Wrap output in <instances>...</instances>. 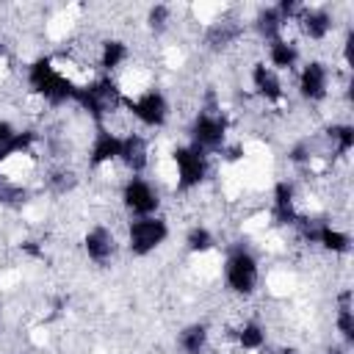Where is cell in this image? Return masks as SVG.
Listing matches in <instances>:
<instances>
[{"label":"cell","instance_id":"9c48e42d","mask_svg":"<svg viewBox=\"0 0 354 354\" xmlns=\"http://www.w3.org/2000/svg\"><path fill=\"white\" fill-rule=\"evenodd\" d=\"M119 160L133 169V171H141L147 166V141L141 136H124L122 138V149H119Z\"/></svg>","mask_w":354,"mask_h":354},{"label":"cell","instance_id":"5bb4252c","mask_svg":"<svg viewBox=\"0 0 354 354\" xmlns=\"http://www.w3.org/2000/svg\"><path fill=\"white\" fill-rule=\"evenodd\" d=\"M337 329L351 343L354 340V318H351V290H343L337 299Z\"/></svg>","mask_w":354,"mask_h":354},{"label":"cell","instance_id":"ffe728a7","mask_svg":"<svg viewBox=\"0 0 354 354\" xmlns=\"http://www.w3.org/2000/svg\"><path fill=\"white\" fill-rule=\"evenodd\" d=\"M326 354H343V351H340V348H329Z\"/></svg>","mask_w":354,"mask_h":354},{"label":"cell","instance_id":"30bf717a","mask_svg":"<svg viewBox=\"0 0 354 354\" xmlns=\"http://www.w3.org/2000/svg\"><path fill=\"white\" fill-rule=\"evenodd\" d=\"M119 149H122V136L108 133V130H100L97 138H94V147H91V163L100 166V163L116 160L119 158Z\"/></svg>","mask_w":354,"mask_h":354},{"label":"cell","instance_id":"ac0fdd59","mask_svg":"<svg viewBox=\"0 0 354 354\" xmlns=\"http://www.w3.org/2000/svg\"><path fill=\"white\" fill-rule=\"evenodd\" d=\"M210 243H213V235H210L205 227H194V230L188 232V249H191V252H207Z\"/></svg>","mask_w":354,"mask_h":354},{"label":"cell","instance_id":"8992f818","mask_svg":"<svg viewBox=\"0 0 354 354\" xmlns=\"http://www.w3.org/2000/svg\"><path fill=\"white\" fill-rule=\"evenodd\" d=\"M124 205L133 213H138V216H149L158 207V194L152 191L149 183H144V180L136 177V180H130L124 185Z\"/></svg>","mask_w":354,"mask_h":354},{"label":"cell","instance_id":"e0dca14e","mask_svg":"<svg viewBox=\"0 0 354 354\" xmlns=\"http://www.w3.org/2000/svg\"><path fill=\"white\" fill-rule=\"evenodd\" d=\"M263 340H266V335H263V329H260L257 324H243V326L238 329V343H241V348H260Z\"/></svg>","mask_w":354,"mask_h":354},{"label":"cell","instance_id":"7a4b0ae2","mask_svg":"<svg viewBox=\"0 0 354 354\" xmlns=\"http://www.w3.org/2000/svg\"><path fill=\"white\" fill-rule=\"evenodd\" d=\"M224 144V119L216 113V108L202 111L194 122V147L199 152H213Z\"/></svg>","mask_w":354,"mask_h":354},{"label":"cell","instance_id":"6da1fadb","mask_svg":"<svg viewBox=\"0 0 354 354\" xmlns=\"http://www.w3.org/2000/svg\"><path fill=\"white\" fill-rule=\"evenodd\" d=\"M166 221H160V218H155V216H141V218H136L133 224H130V230H127V241H130V249L136 252V254H147V252H152L158 243H163V238H166Z\"/></svg>","mask_w":354,"mask_h":354},{"label":"cell","instance_id":"3957f363","mask_svg":"<svg viewBox=\"0 0 354 354\" xmlns=\"http://www.w3.org/2000/svg\"><path fill=\"white\" fill-rule=\"evenodd\" d=\"M227 282L235 293H252L257 285V263L249 252H235L224 266Z\"/></svg>","mask_w":354,"mask_h":354},{"label":"cell","instance_id":"277c9868","mask_svg":"<svg viewBox=\"0 0 354 354\" xmlns=\"http://www.w3.org/2000/svg\"><path fill=\"white\" fill-rule=\"evenodd\" d=\"M174 163H177V185L180 188H194L202 183L205 171H207V155L199 152L196 147H183L174 152Z\"/></svg>","mask_w":354,"mask_h":354},{"label":"cell","instance_id":"5b68a950","mask_svg":"<svg viewBox=\"0 0 354 354\" xmlns=\"http://www.w3.org/2000/svg\"><path fill=\"white\" fill-rule=\"evenodd\" d=\"M122 102L130 108V113H133L138 122H144V124H149V127L166 122L169 108H166V100H163L160 91H144L138 100H122Z\"/></svg>","mask_w":354,"mask_h":354},{"label":"cell","instance_id":"8fae6325","mask_svg":"<svg viewBox=\"0 0 354 354\" xmlns=\"http://www.w3.org/2000/svg\"><path fill=\"white\" fill-rule=\"evenodd\" d=\"M252 80H254V88H257L266 100H277V97H282V83H279V77L274 75L271 66L257 64L254 72H252Z\"/></svg>","mask_w":354,"mask_h":354},{"label":"cell","instance_id":"9a60e30c","mask_svg":"<svg viewBox=\"0 0 354 354\" xmlns=\"http://www.w3.org/2000/svg\"><path fill=\"white\" fill-rule=\"evenodd\" d=\"M127 61V47L122 41H105L100 50V64L105 69H119Z\"/></svg>","mask_w":354,"mask_h":354},{"label":"cell","instance_id":"ba28073f","mask_svg":"<svg viewBox=\"0 0 354 354\" xmlns=\"http://www.w3.org/2000/svg\"><path fill=\"white\" fill-rule=\"evenodd\" d=\"M86 252H88V257H91L94 263H108V260L113 257V252H116V238H113V232L105 230V227L88 230V235H86Z\"/></svg>","mask_w":354,"mask_h":354},{"label":"cell","instance_id":"2e32d148","mask_svg":"<svg viewBox=\"0 0 354 354\" xmlns=\"http://www.w3.org/2000/svg\"><path fill=\"white\" fill-rule=\"evenodd\" d=\"M315 241L324 243V249H332V252H346L348 249V235L340 232V230H335V227H329V224H321Z\"/></svg>","mask_w":354,"mask_h":354},{"label":"cell","instance_id":"d6986e66","mask_svg":"<svg viewBox=\"0 0 354 354\" xmlns=\"http://www.w3.org/2000/svg\"><path fill=\"white\" fill-rule=\"evenodd\" d=\"M14 130H11V124L8 122H0V160L8 155V149H11V141H14Z\"/></svg>","mask_w":354,"mask_h":354},{"label":"cell","instance_id":"4fadbf2b","mask_svg":"<svg viewBox=\"0 0 354 354\" xmlns=\"http://www.w3.org/2000/svg\"><path fill=\"white\" fill-rule=\"evenodd\" d=\"M205 346H207V329L205 326L194 324V326L180 332V351L183 354H202Z\"/></svg>","mask_w":354,"mask_h":354},{"label":"cell","instance_id":"52a82bcc","mask_svg":"<svg viewBox=\"0 0 354 354\" xmlns=\"http://www.w3.org/2000/svg\"><path fill=\"white\" fill-rule=\"evenodd\" d=\"M299 88L307 100H324L326 97V88H329V72L324 64H307L299 75Z\"/></svg>","mask_w":354,"mask_h":354},{"label":"cell","instance_id":"7c38bea8","mask_svg":"<svg viewBox=\"0 0 354 354\" xmlns=\"http://www.w3.org/2000/svg\"><path fill=\"white\" fill-rule=\"evenodd\" d=\"M296 58H299V50H296L293 41L279 39V41H271V44H268V61H271V66H277V69H290V66L296 64Z\"/></svg>","mask_w":354,"mask_h":354}]
</instances>
